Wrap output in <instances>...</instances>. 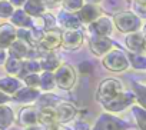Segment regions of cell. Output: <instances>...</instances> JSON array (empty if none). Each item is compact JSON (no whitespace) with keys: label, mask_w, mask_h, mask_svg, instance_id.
<instances>
[{"label":"cell","mask_w":146,"mask_h":130,"mask_svg":"<svg viewBox=\"0 0 146 130\" xmlns=\"http://www.w3.org/2000/svg\"><path fill=\"white\" fill-rule=\"evenodd\" d=\"M102 63H103V66L108 70H110V72H125L130 66L127 54L123 50L117 49V47L116 49H110L103 56Z\"/></svg>","instance_id":"6da1fadb"},{"label":"cell","mask_w":146,"mask_h":130,"mask_svg":"<svg viewBox=\"0 0 146 130\" xmlns=\"http://www.w3.org/2000/svg\"><path fill=\"white\" fill-rule=\"evenodd\" d=\"M123 92V84L120 80L117 79H105L100 82L99 87H98V100L105 104L110 100H113L115 97H117L120 93Z\"/></svg>","instance_id":"7a4b0ae2"},{"label":"cell","mask_w":146,"mask_h":130,"mask_svg":"<svg viewBox=\"0 0 146 130\" xmlns=\"http://www.w3.org/2000/svg\"><path fill=\"white\" fill-rule=\"evenodd\" d=\"M113 23L116 29L122 33H133L140 29V19L132 12H120L113 17Z\"/></svg>","instance_id":"3957f363"},{"label":"cell","mask_w":146,"mask_h":130,"mask_svg":"<svg viewBox=\"0 0 146 130\" xmlns=\"http://www.w3.org/2000/svg\"><path fill=\"white\" fill-rule=\"evenodd\" d=\"M54 82L63 90H70L76 83V72L69 64H60V67L54 70Z\"/></svg>","instance_id":"277c9868"},{"label":"cell","mask_w":146,"mask_h":130,"mask_svg":"<svg viewBox=\"0 0 146 130\" xmlns=\"http://www.w3.org/2000/svg\"><path fill=\"white\" fill-rule=\"evenodd\" d=\"M135 102H136V100H135V94L130 93V92H125V90H123L117 97H115L113 100L105 103L103 106H105V109H106L108 112H110V113H119V112H123L126 107L132 106Z\"/></svg>","instance_id":"5b68a950"},{"label":"cell","mask_w":146,"mask_h":130,"mask_svg":"<svg viewBox=\"0 0 146 130\" xmlns=\"http://www.w3.org/2000/svg\"><path fill=\"white\" fill-rule=\"evenodd\" d=\"M127 124L125 121H122L120 119L109 114V113H103L99 116L98 121L95 123V127L92 130H126Z\"/></svg>","instance_id":"8992f818"},{"label":"cell","mask_w":146,"mask_h":130,"mask_svg":"<svg viewBox=\"0 0 146 130\" xmlns=\"http://www.w3.org/2000/svg\"><path fill=\"white\" fill-rule=\"evenodd\" d=\"M59 46H62V32L57 29H50L43 33V37L39 43L40 50L46 51H53Z\"/></svg>","instance_id":"52a82bcc"},{"label":"cell","mask_w":146,"mask_h":130,"mask_svg":"<svg viewBox=\"0 0 146 130\" xmlns=\"http://www.w3.org/2000/svg\"><path fill=\"white\" fill-rule=\"evenodd\" d=\"M53 107H54V114H56V123H60V124L70 121L78 113V109L75 107V104H72L69 102L56 103Z\"/></svg>","instance_id":"ba28073f"},{"label":"cell","mask_w":146,"mask_h":130,"mask_svg":"<svg viewBox=\"0 0 146 130\" xmlns=\"http://www.w3.org/2000/svg\"><path fill=\"white\" fill-rule=\"evenodd\" d=\"M89 47L95 56H105L110 49H113V42L108 36H92Z\"/></svg>","instance_id":"9c48e42d"},{"label":"cell","mask_w":146,"mask_h":130,"mask_svg":"<svg viewBox=\"0 0 146 130\" xmlns=\"http://www.w3.org/2000/svg\"><path fill=\"white\" fill-rule=\"evenodd\" d=\"M112 30H113V22L106 16H99L89 26V32L92 33V36H109Z\"/></svg>","instance_id":"30bf717a"},{"label":"cell","mask_w":146,"mask_h":130,"mask_svg":"<svg viewBox=\"0 0 146 130\" xmlns=\"http://www.w3.org/2000/svg\"><path fill=\"white\" fill-rule=\"evenodd\" d=\"M83 43V34L79 30H66L62 33V46L66 50H78Z\"/></svg>","instance_id":"8fae6325"},{"label":"cell","mask_w":146,"mask_h":130,"mask_svg":"<svg viewBox=\"0 0 146 130\" xmlns=\"http://www.w3.org/2000/svg\"><path fill=\"white\" fill-rule=\"evenodd\" d=\"M17 39L16 29L10 23H2L0 24V46L9 47L15 40Z\"/></svg>","instance_id":"7c38bea8"},{"label":"cell","mask_w":146,"mask_h":130,"mask_svg":"<svg viewBox=\"0 0 146 130\" xmlns=\"http://www.w3.org/2000/svg\"><path fill=\"white\" fill-rule=\"evenodd\" d=\"M99 16H100V9L96 5H90V3L83 5L82 9L78 12V17L80 19V22H85V23H92Z\"/></svg>","instance_id":"4fadbf2b"},{"label":"cell","mask_w":146,"mask_h":130,"mask_svg":"<svg viewBox=\"0 0 146 130\" xmlns=\"http://www.w3.org/2000/svg\"><path fill=\"white\" fill-rule=\"evenodd\" d=\"M39 97H40V92L37 89L29 87V86L25 87V89H19L13 96V99L20 102V103H32V102L37 100Z\"/></svg>","instance_id":"5bb4252c"},{"label":"cell","mask_w":146,"mask_h":130,"mask_svg":"<svg viewBox=\"0 0 146 130\" xmlns=\"http://www.w3.org/2000/svg\"><path fill=\"white\" fill-rule=\"evenodd\" d=\"M12 24L13 26H19V27H26L30 29L33 27V20L32 17L23 10V9H17L12 13Z\"/></svg>","instance_id":"9a60e30c"},{"label":"cell","mask_w":146,"mask_h":130,"mask_svg":"<svg viewBox=\"0 0 146 130\" xmlns=\"http://www.w3.org/2000/svg\"><path fill=\"white\" fill-rule=\"evenodd\" d=\"M125 43H126V47L132 53H142L143 51V34H140L137 32L129 33L126 36Z\"/></svg>","instance_id":"2e32d148"},{"label":"cell","mask_w":146,"mask_h":130,"mask_svg":"<svg viewBox=\"0 0 146 130\" xmlns=\"http://www.w3.org/2000/svg\"><path fill=\"white\" fill-rule=\"evenodd\" d=\"M19 123L22 126H33L37 123V112L35 107H23L19 112Z\"/></svg>","instance_id":"e0dca14e"},{"label":"cell","mask_w":146,"mask_h":130,"mask_svg":"<svg viewBox=\"0 0 146 130\" xmlns=\"http://www.w3.org/2000/svg\"><path fill=\"white\" fill-rule=\"evenodd\" d=\"M59 22L63 27H66L67 30H78L80 27V19L78 17V15L75 13H70V12H66V13H62L60 17H59Z\"/></svg>","instance_id":"ac0fdd59"},{"label":"cell","mask_w":146,"mask_h":130,"mask_svg":"<svg viewBox=\"0 0 146 130\" xmlns=\"http://www.w3.org/2000/svg\"><path fill=\"white\" fill-rule=\"evenodd\" d=\"M5 67H6V72L10 75V77H15V76H22V72H23V61L22 59H17L15 56H10L7 57L6 63H5Z\"/></svg>","instance_id":"d6986e66"},{"label":"cell","mask_w":146,"mask_h":130,"mask_svg":"<svg viewBox=\"0 0 146 130\" xmlns=\"http://www.w3.org/2000/svg\"><path fill=\"white\" fill-rule=\"evenodd\" d=\"M9 49H10V56H15V57H17V59H26V56H27V53H29V44L26 43V42H23V40H20V39H16L10 46H9Z\"/></svg>","instance_id":"ffe728a7"},{"label":"cell","mask_w":146,"mask_h":130,"mask_svg":"<svg viewBox=\"0 0 146 130\" xmlns=\"http://www.w3.org/2000/svg\"><path fill=\"white\" fill-rule=\"evenodd\" d=\"M37 121H40L42 124L50 126L53 123H56V114H54V107L53 106H44L40 109V112H37Z\"/></svg>","instance_id":"44dd1931"},{"label":"cell","mask_w":146,"mask_h":130,"mask_svg":"<svg viewBox=\"0 0 146 130\" xmlns=\"http://www.w3.org/2000/svg\"><path fill=\"white\" fill-rule=\"evenodd\" d=\"M30 17H39L44 13V6L42 2H36V0H26L25 9H23Z\"/></svg>","instance_id":"7402d4cb"},{"label":"cell","mask_w":146,"mask_h":130,"mask_svg":"<svg viewBox=\"0 0 146 130\" xmlns=\"http://www.w3.org/2000/svg\"><path fill=\"white\" fill-rule=\"evenodd\" d=\"M15 121V113L9 106L0 104V129H9V126Z\"/></svg>","instance_id":"603a6c76"},{"label":"cell","mask_w":146,"mask_h":130,"mask_svg":"<svg viewBox=\"0 0 146 130\" xmlns=\"http://www.w3.org/2000/svg\"><path fill=\"white\" fill-rule=\"evenodd\" d=\"M60 64H62V61L59 60V57H56L52 53L40 60V67L44 72H54V70H57L60 67Z\"/></svg>","instance_id":"cb8c5ba5"},{"label":"cell","mask_w":146,"mask_h":130,"mask_svg":"<svg viewBox=\"0 0 146 130\" xmlns=\"http://www.w3.org/2000/svg\"><path fill=\"white\" fill-rule=\"evenodd\" d=\"M20 89V82L15 77H5L0 79V90L5 93H12L15 94Z\"/></svg>","instance_id":"d4e9b609"},{"label":"cell","mask_w":146,"mask_h":130,"mask_svg":"<svg viewBox=\"0 0 146 130\" xmlns=\"http://www.w3.org/2000/svg\"><path fill=\"white\" fill-rule=\"evenodd\" d=\"M132 113L135 116L137 127L140 130H146V109L139 104H132Z\"/></svg>","instance_id":"484cf974"},{"label":"cell","mask_w":146,"mask_h":130,"mask_svg":"<svg viewBox=\"0 0 146 130\" xmlns=\"http://www.w3.org/2000/svg\"><path fill=\"white\" fill-rule=\"evenodd\" d=\"M129 64L135 70H146V56L142 53H130L127 56Z\"/></svg>","instance_id":"4316f807"},{"label":"cell","mask_w":146,"mask_h":130,"mask_svg":"<svg viewBox=\"0 0 146 130\" xmlns=\"http://www.w3.org/2000/svg\"><path fill=\"white\" fill-rule=\"evenodd\" d=\"M54 86H56V82H54L53 72H43L40 75V87L44 92H50L54 89Z\"/></svg>","instance_id":"83f0119b"},{"label":"cell","mask_w":146,"mask_h":130,"mask_svg":"<svg viewBox=\"0 0 146 130\" xmlns=\"http://www.w3.org/2000/svg\"><path fill=\"white\" fill-rule=\"evenodd\" d=\"M133 94H135L136 103L139 106H142L143 109H146V86L135 83L133 84Z\"/></svg>","instance_id":"f1b7e54d"},{"label":"cell","mask_w":146,"mask_h":130,"mask_svg":"<svg viewBox=\"0 0 146 130\" xmlns=\"http://www.w3.org/2000/svg\"><path fill=\"white\" fill-rule=\"evenodd\" d=\"M40 70H42L40 61H37V60H25V61H23V72H22V76H23V73H25V75L39 73Z\"/></svg>","instance_id":"f546056e"},{"label":"cell","mask_w":146,"mask_h":130,"mask_svg":"<svg viewBox=\"0 0 146 130\" xmlns=\"http://www.w3.org/2000/svg\"><path fill=\"white\" fill-rule=\"evenodd\" d=\"M62 2H63V7L66 12L75 13V12H79L82 9L85 0H62Z\"/></svg>","instance_id":"4dcf8cb0"},{"label":"cell","mask_w":146,"mask_h":130,"mask_svg":"<svg viewBox=\"0 0 146 130\" xmlns=\"http://www.w3.org/2000/svg\"><path fill=\"white\" fill-rule=\"evenodd\" d=\"M15 12L13 5L10 2H6V0H0V17L7 19L12 16V13Z\"/></svg>","instance_id":"1f68e13d"},{"label":"cell","mask_w":146,"mask_h":130,"mask_svg":"<svg viewBox=\"0 0 146 130\" xmlns=\"http://www.w3.org/2000/svg\"><path fill=\"white\" fill-rule=\"evenodd\" d=\"M25 83L29 86V87H40V75L39 73H29V75H25Z\"/></svg>","instance_id":"d6a6232c"},{"label":"cell","mask_w":146,"mask_h":130,"mask_svg":"<svg viewBox=\"0 0 146 130\" xmlns=\"http://www.w3.org/2000/svg\"><path fill=\"white\" fill-rule=\"evenodd\" d=\"M43 17V26H44V29H47V30H50V29H53L54 27V24H56V19L50 15V13H46V15H42Z\"/></svg>","instance_id":"836d02e7"},{"label":"cell","mask_w":146,"mask_h":130,"mask_svg":"<svg viewBox=\"0 0 146 130\" xmlns=\"http://www.w3.org/2000/svg\"><path fill=\"white\" fill-rule=\"evenodd\" d=\"M92 70H93V64H92L90 61H88V60H85V61H82V63L79 64V72L83 73V75L92 73Z\"/></svg>","instance_id":"e575fe53"},{"label":"cell","mask_w":146,"mask_h":130,"mask_svg":"<svg viewBox=\"0 0 146 130\" xmlns=\"http://www.w3.org/2000/svg\"><path fill=\"white\" fill-rule=\"evenodd\" d=\"M136 10L142 15H146V0H135Z\"/></svg>","instance_id":"d590c367"},{"label":"cell","mask_w":146,"mask_h":130,"mask_svg":"<svg viewBox=\"0 0 146 130\" xmlns=\"http://www.w3.org/2000/svg\"><path fill=\"white\" fill-rule=\"evenodd\" d=\"M7 60V51H6V47H2L0 46V64H5Z\"/></svg>","instance_id":"8d00e7d4"},{"label":"cell","mask_w":146,"mask_h":130,"mask_svg":"<svg viewBox=\"0 0 146 130\" xmlns=\"http://www.w3.org/2000/svg\"><path fill=\"white\" fill-rule=\"evenodd\" d=\"M46 130H70V129H67V127L62 126L60 123H53V124L47 126V129H46Z\"/></svg>","instance_id":"74e56055"},{"label":"cell","mask_w":146,"mask_h":130,"mask_svg":"<svg viewBox=\"0 0 146 130\" xmlns=\"http://www.w3.org/2000/svg\"><path fill=\"white\" fill-rule=\"evenodd\" d=\"M76 130H90V126L86 121H79L76 124Z\"/></svg>","instance_id":"f35d334b"},{"label":"cell","mask_w":146,"mask_h":130,"mask_svg":"<svg viewBox=\"0 0 146 130\" xmlns=\"http://www.w3.org/2000/svg\"><path fill=\"white\" fill-rule=\"evenodd\" d=\"M9 100H10V97L6 96L2 90H0V104H3V103H6V102H9Z\"/></svg>","instance_id":"ab89813d"},{"label":"cell","mask_w":146,"mask_h":130,"mask_svg":"<svg viewBox=\"0 0 146 130\" xmlns=\"http://www.w3.org/2000/svg\"><path fill=\"white\" fill-rule=\"evenodd\" d=\"M10 3H12L13 6H22V5L26 3V0H10Z\"/></svg>","instance_id":"60d3db41"},{"label":"cell","mask_w":146,"mask_h":130,"mask_svg":"<svg viewBox=\"0 0 146 130\" xmlns=\"http://www.w3.org/2000/svg\"><path fill=\"white\" fill-rule=\"evenodd\" d=\"M27 130H43L40 126H36V124H33V126H29V129Z\"/></svg>","instance_id":"b9f144b4"},{"label":"cell","mask_w":146,"mask_h":130,"mask_svg":"<svg viewBox=\"0 0 146 130\" xmlns=\"http://www.w3.org/2000/svg\"><path fill=\"white\" fill-rule=\"evenodd\" d=\"M88 3H90V5H96V3H99L100 0H86Z\"/></svg>","instance_id":"7bdbcfd3"},{"label":"cell","mask_w":146,"mask_h":130,"mask_svg":"<svg viewBox=\"0 0 146 130\" xmlns=\"http://www.w3.org/2000/svg\"><path fill=\"white\" fill-rule=\"evenodd\" d=\"M143 50H146V33L143 36Z\"/></svg>","instance_id":"ee69618b"},{"label":"cell","mask_w":146,"mask_h":130,"mask_svg":"<svg viewBox=\"0 0 146 130\" xmlns=\"http://www.w3.org/2000/svg\"><path fill=\"white\" fill-rule=\"evenodd\" d=\"M53 2H62V0H53Z\"/></svg>","instance_id":"f6af8a7d"},{"label":"cell","mask_w":146,"mask_h":130,"mask_svg":"<svg viewBox=\"0 0 146 130\" xmlns=\"http://www.w3.org/2000/svg\"><path fill=\"white\" fill-rule=\"evenodd\" d=\"M36 2H42V0H36Z\"/></svg>","instance_id":"bcb514c9"},{"label":"cell","mask_w":146,"mask_h":130,"mask_svg":"<svg viewBox=\"0 0 146 130\" xmlns=\"http://www.w3.org/2000/svg\"><path fill=\"white\" fill-rule=\"evenodd\" d=\"M145 33H146V27H145Z\"/></svg>","instance_id":"7dc6e473"}]
</instances>
